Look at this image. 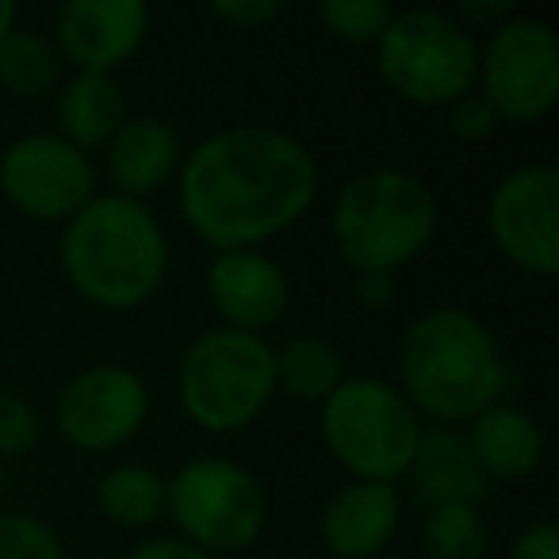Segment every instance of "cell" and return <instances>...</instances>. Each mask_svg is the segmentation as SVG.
Listing matches in <instances>:
<instances>
[{
    "instance_id": "6da1fadb",
    "label": "cell",
    "mask_w": 559,
    "mask_h": 559,
    "mask_svg": "<svg viewBox=\"0 0 559 559\" xmlns=\"http://www.w3.org/2000/svg\"><path fill=\"white\" fill-rule=\"evenodd\" d=\"M314 195V154L276 127L211 134L180 169V215L218 253L276 238L311 211Z\"/></svg>"
},
{
    "instance_id": "7a4b0ae2",
    "label": "cell",
    "mask_w": 559,
    "mask_h": 559,
    "mask_svg": "<svg viewBox=\"0 0 559 559\" xmlns=\"http://www.w3.org/2000/svg\"><path fill=\"white\" fill-rule=\"evenodd\" d=\"M169 269L162 223L142 200L93 195L62 234V272L81 299L104 311H134L157 288Z\"/></svg>"
},
{
    "instance_id": "3957f363",
    "label": "cell",
    "mask_w": 559,
    "mask_h": 559,
    "mask_svg": "<svg viewBox=\"0 0 559 559\" xmlns=\"http://www.w3.org/2000/svg\"><path fill=\"white\" fill-rule=\"evenodd\" d=\"M403 395L414 411L467 421L498 403L506 365L490 330L460 307H437L411 322L399 349Z\"/></svg>"
},
{
    "instance_id": "277c9868",
    "label": "cell",
    "mask_w": 559,
    "mask_h": 559,
    "mask_svg": "<svg viewBox=\"0 0 559 559\" xmlns=\"http://www.w3.org/2000/svg\"><path fill=\"white\" fill-rule=\"evenodd\" d=\"M334 246L353 272H395L429 246L437 200L403 169H368L337 192L330 215Z\"/></svg>"
},
{
    "instance_id": "5b68a950",
    "label": "cell",
    "mask_w": 559,
    "mask_h": 559,
    "mask_svg": "<svg viewBox=\"0 0 559 559\" xmlns=\"http://www.w3.org/2000/svg\"><path fill=\"white\" fill-rule=\"evenodd\" d=\"M177 391L185 414L207 433H238L276 391L272 349L241 330H207L180 357Z\"/></svg>"
},
{
    "instance_id": "8992f818",
    "label": "cell",
    "mask_w": 559,
    "mask_h": 559,
    "mask_svg": "<svg viewBox=\"0 0 559 559\" xmlns=\"http://www.w3.org/2000/svg\"><path fill=\"white\" fill-rule=\"evenodd\" d=\"M376 66L388 88L406 104L441 108L472 93L479 73V50L464 24L433 9L391 16L376 43Z\"/></svg>"
},
{
    "instance_id": "52a82bcc",
    "label": "cell",
    "mask_w": 559,
    "mask_h": 559,
    "mask_svg": "<svg viewBox=\"0 0 559 559\" xmlns=\"http://www.w3.org/2000/svg\"><path fill=\"white\" fill-rule=\"evenodd\" d=\"M322 437L357 479L395 483L418 449V411L383 380H342L322 403Z\"/></svg>"
},
{
    "instance_id": "ba28073f",
    "label": "cell",
    "mask_w": 559,
    "mask_h": 559,
    "mask_svg": "<svg viewBox=\"0 0 559 559\" xmlns=\"http://www.w3.org/2000/svg\"><path fill=\"white\" fill-rule=\"evenodd\" d=\"M165 510L180 528V540L203 551H238L264 528V490L246 467L223 456L188 460L165 483Z\"/></svg>"
},
{
    "instance_id": "9c48e42d",
    "label": "cell",
    "mask_w": 559,
    "mask_h": 559,
    "mask_svg": "<svg viewBox=\"0 0 559 559\" xmlns=\"http://www.w3.org/2000/svg\"><path fill=\"white\" fill-rule=\"evenodd\" d=\"M479 96L498 119L536 123L559 100V43L544 20L510 16L490 32L479 55Z\"/></svg>"
},
{
    "instance_id": "30bf717a",
    "label": "cell",
    "mask_w": 559,
    "mask_h": 559,
    "mask_svg": "<svg viewBox=\"0 0 559 559\" xmlns=\"http://www.w3.org/2000/svg\"><path fill=\"white\" fill-rule=\"evenodd\" d=\"M498 253L528 276L559 269V173L556 165H521L506 173L487 203Z\"/></svg>"
},
{
    "instance_id": "8fae6325",
    "label": "cell",
    "mask_w": 559,
    "mask_h": 559,
    "mask_svg": "<svg viewBox=\"0 0 559 559\" xmlns=\"http://www.w3.org/2000/svg\"><path fill=\"white\" fill-rule=\"evenodd\" d=\"M93 185L85 150L70 146L62 134H27L0 157V188L9 203L43 223L78 215L93 200Z\"/></svg>"
},
{
    "instance_id": "7c38bea8",
    "label": "cell",
    "mask_w": 559,
    "mask_h": 559,
    "mask_svg": "<svg viewBox=\"0 0 559 559\" xmlns=\"http://www.w3.org/2000/svg\"><path fill=\"white\" fill-rule=\"evenodd\" d=\"M150 411L146 383L119 365L78 372L58 395V433L81 452H111L142 429Z\"/></svg>"
},
{
    "instance_id": "4fadbf2b",
    "label": "cell",
    "mask_w": 559,
    "mask_h": 559,
    "mask_svg": "<svg viewBox=\"0 0 559 559\" xmlns=\"http://www.w3.org/2000/svg\"><path fill=\"white\" fill-rule=\"evenodd\" d=\"M150 9L142 0H70L58 9L55 47L78 73H111L142 47Z\"/></svg>"
},
{
    "instance_id": "5bb4252c",
    "label": "cell",
    "mask_w": 559,
    "mask_h": 559,
    "mask_svg": "<svg viewBox=\"0 0 559 559\" xmlns=\"http://www.w3.org/2000/svg\"><path fill=\"white\" fill-rule=\"evenodd\" d=\"M207 296L226 330L261 334L288 311V276L272 257L257 249H230L211 261Z\"/></svg>"
},
{
    "instance_id": "9a60e30c",
    "label": "cell",
    "mask_w": 559,
    "mask_h": 559,
    "mask_svg": "<svg viewBox=\"0 0 559 559\" xmlns=\"http://www.w3.org/2000/svg\"><path fill=\"white\" fill-rule=\"evenodd\" d=\"M403 513L395 483L357 479L330 498L322 513V544L337 559H372L391 544Z\"/></svg>"
},
{
    "instance_id": "2e32d148",
    "label": "cell",
    "mask_w": 559,
    "mask_h": 559,
    "mask_svg": "<svg viewBox=\"0 0 559 559\" xmlns=\"http://www.w3.org/2000/svg\"><path fill=\"white\" fill-rule=\"evenodd\" d=\"M180 165V139L165 119L134 116L123 119L108 142V177L116 185V195L142 200L157 192Z\"/></svg>"
},
{
    "instance_id": "e0dca14e",
    "label": "cell",
    "mask_w": 559,
    "mask_h": 559,
    "mask_svg": "<svg viewBox=\"0 0 559 559\" xmlns=\"http://www.w3.org/2000/svg\"><path fill=\"white\" fill-rule=\"evenodd\" d=\"M411 487L421 502L433 506H475L487 490V475L479 472L467 437L452 429H433L418 437V449L406 467Z\"/></svg>"
},
{
    "instance_id": "ac0fdd59",
    "label": "cell",
    "mask_w": 559,
    "mask_h": 559,
    "mask_svg": "<svg viewBox=\"0 0 559 559\" xmlns=\"http://www.w3.org/2000/svg\"><path fill=\"white\" fill-rule=\"evenodd\" d=\"M472 456L487 479H521L536 472L544 456V433L536 418L521 406L490 403L472 418Z\"/></svg>"
},
{
    "instance_id": "d6986e66",
    "label": "cell",
    "mask_w": 559,
    "mask_h": 559,
    "mask_svg": "<svg viewBox=\"0 0 559 559\" xmlns=\"http://www.w3.org/2000/svg\"><path fill=\"white\" fill-rule=\"evenodd\" d=\"M123 88L111 73H78L58 88V127L70 146H104L123 127Z\"/></svg>"
},
{
    "instance_id": "ffe728a7",
    "label": "cell",
    "mask_w": 559,
    "mask_h": 559,
    "mask_svg": "<svg viewBox=\"0 0 559 559\" xmlns=\"http://www.w3.org/2000/svg\"><path fill=\"white\" fill-rule=\"evenodd\" d=\"M272 372H276V388H284L292 399L304 403H326L345 380L342 353L322 337H292L284 349L272 353Z\"/></svg>"
},
{
    "instance_id": "44dd1931",
    "label": "cell",
    "mask_w": 559,
    "mask_h": 559,
    "mask_svg": "<svg viewBox=\"0 0 559 559\" xmlns=\"http://www.w3.org/2000/svg\"><path fill=\"white\" fill-rule=\"evenodd\" d=\"M96 506L119 528H146L165 510V483L146 464H119L96 487Z\"/></svg>"
},
{
    "instance_id": "7402d4cb",
    "label": "cell",
    "mask_w": 559,
    "mask_h": 559,
    "mask_svg": "<svg viewBox=\"0 0 559 559\" xmlns=\"http://www.w3.org/2000/svg\"><path fill=\"white\" fill-rule=\"evenodd\" d=\"M62 81V55L50 39L35 32H12L0 43V85L12 96H47Z\"/></svg>"
},
{
    "instance_id": "603a6c76",
    "label": "cell",
    "mask_w": 559,
    "mask_h": 559,
    "mask_svg": "<svg viewBox=\"0 0 559 559\" xmlns=\"http://www.w3.org/2000/svg\"><path fill=\"white\" fill-rule=\"evenodd\" d=\"M429 559H483L487 525L475 506H433L421 528Z\"/></svg>"
},
{
    "instance_id": "cb8c5ba5",
    "label": "cell",
    "mask_w": 559,
    "mask_h": 559,
    "mask_svg": "<svg viewBox=\"0 0 559 559\" xmlns=\"http://www.w3.org/2000/svg\"><path fill=\"white\" fill-rule=\"evenodd\" d=\"M388 0H322L319 20L334 39L345 43H380L391 24Z\"/></svg>"
},
{
    "instance_id": "d4e9b609",
    "label": "cell",
    "mask_w": 559,
    "mask_h": 559,
    "mask_svg": "<svg viewBox=\"0 0 559 559\" xmlns=\"http://www.w3.org/2000/svg\"><path fill=\"white\" fill-rule=\"evenodd\" d=\"M0 559H62V540L32 513H0Z\"/></svg>"
},
{
    "instance_id": "484cf974",
    "label": "cell",
    "mask_w": 559,
    "mask_h": 559,
    "mask_svg": "<svg viewBox=\"0 0 559 559\" xmlns=\"http://www.w3.org/2000/svg\"><path fill=\"white\" fill-rule=\"evenodd\" d=\"M39 441V414L16 391H0V460L24 456Z\"/></svg>"
},
{
    "instance_id": "4316f807",
    "label": "cell",
    "mask_w": 559,
    "mask_h": 559,
    "mask_svg": "<svg viewBox=\"0 0 559 559\" xmlns=\"http://www.w3.org/2000/svg\"><path fill=\"white\" fill-rule=\"evenodd\" d=\"M449 127H452V134L456 139H464V142H479V139H487L490 131L498 127V116H495V108H490L487 100H483L479 93H467V96H460L456 104H449Z\"/></svg>"
},
{
    "instance_id": "83f0119b",
    "label": "cell",
    "mask_w": 559,
    "mask_h": 559,
    "mask_svg": "<svg viewBox=\"0 0 559 559\" xmlns=\"http://www.w3.org/2000/svg\"><path fill=\"white\" fill-rule=\"evenodd\" d=\"M211 16L223 20L226 27H238V32H257L280 16V4L276 0H215Z\"/></svg>"
},
{
    "instance_id": "f1b7e54d",
    "label": "cell",
    "mask_w": 559,
    "mask_h": 559,
    "mask_svg": "<svg viewBox=\"0 0 559 559\" xmlns=\"http://www.w3.org/2000/svg\"><path fill=\"white\" fill-rule=\"evenodd\" d=\"M510 559H559L556 525H551V521H536V525L521 528L510 548Z\"/></svg>"
},
{
    "instance_id": "f546056e",
    "label": "cell",
    "mask_w": 559,
    "mask_h": 559,
    "mask_svg": "<svg viewBox=\"0 0 559 559\" xmlns=\"http://www.w3.org/2000/svg\"><path fill=\"white\" fill-rule=\"evenodd\" d=\"M127 559H215V556L195 548V544L180 540V536H157V540L139 544Z\"/></svg>"
},
{
    "instance_id": "4dcf8cb0",
    "label": "cell",
    "mask_w": 559,
    "mask_h": 559,
    "mask_svg": "<svg viewBox=\"0 0 559 559\" xmlns=\"http://www.w3.org/2000/svg\"><path fill=\"white\" fill-rule=\"evenodd\" d=\"M357 304L368 311H383L395 299V276L391 272H360L357 276Z\"/></svg>"
},
{
    "instance_id": "1f68e13d",
    "label": "cell",
    "mask_w": 559,
    "mask_h": 559,
    "mask_svg": "<svg viewBox=\"0 0 559 559\" xmlns=\"http://www.w3.org/2000/svg\"><path fill=\"white\" fill-rule=\"evenodd\" d=\"M460 12L467 16V24H495L498 27L513 12V4L510 0H464Z\"/></svg>"
},
{
    "instance_id": "d6a6232c",
    "label": "cell",
    "mask_w": 559,
    "mask_h": 559,
    "mask_svg": "<svg viewBox=\"0 0 559 559\" xmlns=\"http://www.w3.org/2000/svg\"><path fill=\"white\" fill-rule=\"evenodd\" d=\"M16 32V4L12 0H0V43Z\"/></svg>"
},
{
    "instance_id": "836d02e7",
    "label": "cell",
    "mask_w": 559,
    "mask_h": 559,
    "mask_svg": "<svg viewBox=\"0 0 559 559\" xmlns=\"http://www.w3.org/2000/svg\"><path fill=\"white\" fill-rule=\"evenodd\" d=\"M0 495H4V472H0Z\"/></svg>"
}]
</instances>
